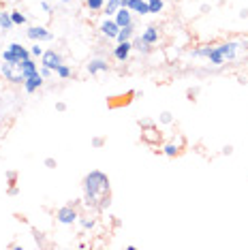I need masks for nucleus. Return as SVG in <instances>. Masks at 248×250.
<instances>
[{"mask_svg": "<svg viewBox=\"0 0 248 250\" xmlns=\"http://www.w3.org/2000/svg\"><path fill=\"white\" fill-rule=\"evenodd\" d=\"M116 24L120 26V28H124V26H128L131 24V13H128V9H124V7H120L116 11Z\"/></svg>", "mask_w": 248, "mask_h": 250, "instance_id": "6e6552de", "label": "nucleus"}, {"mask_svg": "<svg viewBox=\"0 0 248 250\" xmlns=\"http://www.w3.org/2000/svg\"><path fill=\"white\" fill-rule=\"evenodd\" d=\"M56 218H58L60 223L69 225V223H73V220L77 218V212H75L73 208H60V209H58V214H56Z\"/></svg>", "mask_w": 248, "mask_h": 250, "instance_id": "39448f33", "label": "nucleus"}, {"mask_svg": "<svg viewBox=\"0 0 248 250\" xmlns=\"http://www.w3.org/2000/svg\"><path fill=\"white\" fill-rule=\"evenodd\" d=\"M28 37L35 39V41H49V39H52V35H49V32L45 30V28H41V26L30 28V30H28Z\"/></svg>", "mask_w": 248, "mask_h": 250, "instance_id": "423d86ee", "label": "nucleus"}, {"mask_svg": "<svg viewBox=\"0 0 248 250\" xmlns=\"http://www.w3.org/2000/svg\"><path fill=\"white\" fill-rule=\"evenodd\" d=\"M86 4H88V9L99 11L101 7H103V0H86Z\"/></svg>", "mask_w": 248, "mask_h": 250, "instance_id": "6ab92c4d", "label": "nucleus"}, {"mask_svg": "<svg viewBox=\"0 0 248 250\" xmlns=\"http://www.w3.org/2000/svg\"><path fill=\"white\" fill-rule=\"evenodd\" d=\"M128 9L137 11V13H142V15H145V13H150L148 4H145V2H144V0H133V2H131V7H128Z\"/></svg>", "mask_w": 248, "mask_h": 250, "instance_id": "4468645a", "label": "nucleus"}, {"mask_svg": "<svg viewBox=\"0 0 248 250\" xmlns=\"http://www.w3.org/2000/svg\"><path fill=\"white\" fill-rule=\"evenodd\" d=\"M32 54H35V56H43V49L39 47V45H35V47H32Z\"/></svg>", "mask_w": 248, "mask_h": 250, "instance_id": "b1692460", "label": "nucleus"}, {"mask_svg": "<svg viewBox=\"0 0 248 250\" xmlns=\"http://www.w3.org/2000/svg\"><path fill=\"white\" fill-rule=\"evenodd\" d=\"M88 71H90V75H97L99 71H107V62H103V60L90 62V64H88Z\"/></svg>", "mask_w": 248, "mask_h": 250, "instance_id": "9b49d317", "label": "nucleus"}, {"mask_svg": "<svg viewBox=\"0 0 248 250\" xmlns=\"http://www.w3.org/2000/svg\"><path fill=\"white\" fill-rule=\"evenodd\" d=\"M218 49H221V54H223V56H227V58H231V56H233V49H235V43L223 45V47H218Z\"/></svg>", "mask_w": 248, "mask_h": 250, "instance_id": "f3484780", "label": "nucleus"}, {"mask_svg": "<svg viewBox=\"0 0 248 250\" xmlns=\"http://www.w3.org/2000/svg\"><path fill=\"white\" fill-rule=\"evenodd\" d=\"M0 26H2L4 30H9V28L13 26V20H11L9 13H0Z\"/></svg>", "mask_w": 248, "mask_h": 250, "instance_id": "2eb2a0df", "label": "nucleus"}, {"mask_svg": "<svg viewBox=\"0 0 248 250\" xmlns=\"http://www.w3.org/2000/svg\"><path fill=\"white\" fill-rule=\"evenodd\" d=\"M83 192H86V203L94 209H105L109 206L111 190H109V178L101 171H92L83 180Z\"/></svg>", "mask_w": 248, "mask_h": 250, "instance_id": "f257e3e1", "label": "nucleus"}, {"mask_svg": "<svg viewBox=\"0 0 248 250\" xmlns=\"http://www.w3.org/2000/svg\"><path fill=\"white\" fill-rule=\"evenodd\" d=\"M131 2H133V0H120V7L128 9V7H131Z\"/></svg>", "mask_w": 248, "mask_h": 250, "instance_id": "393cba45", "label": "nucleus"}, {"mask_svg": "<svg viewBox=\"0 0 248 250\" xmlns=\"http://www.w3.org/2000/svg\"><path fill=\"white\" fill-rule=\"evenodd\" d=\"M118 7H120V0H109L107 2V13H116Z\"/></svg>", "mask_w": 248, "mask_h": 250, "instance_id": "aec40b11", "label": "nucleus"}, {"mask_svg": "<svg viewBox=\"0 0 248 250\" xmlns=\"http://www.w3.org/2000/svg\"><path fill=\"white\" fill-rule=\"evenodd\" d=\"M207 58H210V60L214 62V64H221L225 56L221 54V49H212V52H210V56H207Z\"/></svg>", "mask_w": 248, "mask_h": 250, "instance_id": "dca6fc26", "label": "nucleus"}, {"mask_svg": "<svg viewBox=\"0 0 248 250\" xmlns=\"http://www.w3.org/2000/svg\"><path fill=\"white\" fill-rule=\"evenodd\" d=\"M148 9H150V13H159V11L163 9V2H161V0H150Z\"/></svg>", "mask_w": 248, "mask_h": 250, "instance_id": "a211bd4d", "label": "nucleus"}, {"mask_svg": "<svg viewBox=\"0 0 248 250\" xmlns=\"http://www.w3.org/2000/svg\"><path fill=\"white\" fill-rule=\"evenodd\" d=\"M101 30H103V35H105V37L116 39V37H118V32H120V26H118L116 21H109V20H107L105 24L101 26Z\"/></svg>", "mask_w": 248, "mask_h": 250, "instance_id": "0eeeda50", "label": "nucleus"}, {"mask_svg": "<svg viewBox=\"0 0 248 250\" xmlns=\"http://www.w3.org/2000/svg\"><path fill=\"white\" fill-rule=\"evenodd\" d=\"M161 120H163V122H169V120H171V116H169V113H163Z\"/></svg>", "mask_w": 248, "mask_h": 250, "instance_id": "a878e982", "label": "nucleus"}, {"mask_svg": "<svg viewBox=\"0 0 248 250\" xmlns=\"http://www.w3.org/2000/svg\"><path fill=\"white\" fill-rule=\"evenodd\" d=\"M159 41V30H156L154 26H150L148 30L142 35V43H145V45H152V43H156Z\"/></svg>", "mask_w": 248, "mask_h": 250, "instance_id": "9d476101", "label": "nucleus"}, {"mask_svg": "<svg viewBox=\"0 0 248 250\" xmlns=\"http://www.w3.org/2000/svg\"><path fill=\"white\" fill-rule=\"evenodd\" d=\"M11 20H13V24H26V18L21 13H11Z\"/></svg>", "mask_w": 248, "mask_h": 250, "instance_id": "412c9836", "label": "nucleus"}, {"mask_svg": "<svg viewBox=\"0 0 248 250\" xmlns=\"http://www.w3.org/2000/svg\"><path fill=\"white\" fill-rule=\"evenodd\" d=\"M131 35H133V24H128V26H124V28H120V32H118V41L120 43H124V41H128L131 39Z\"/></svg>", "mask_w": 248, "mask_h": 250, "instance_id": "ddd939ff", "label": "nucleus"}, {"mask_svg": "<svg viewBox=\"0 0 248 250\" xmlns=\"http://www.w3.org/2000/svg\"><path fill=\"white\" fill-rule=\"evenodd\" d=\"M2 58L7 60V62H24V60H30V54L26 52L21 45H18V43H13L11 47L7 49V52L2 54Z\"/></svg>", "mask_w": 248, "mask_h": 250, "instance_id": "f03ea898", "label": "nucleus"}, {"mask_svg": "<svg viewBox=\"0 0 248 250\" xmlns=\"http://www.w3.org/2000/svg\"><path fill=\"white\" fill-rule=\"evenodd\" d=\"M21 73H24V82H26V77H30L32 73H37L35 62H32V60H24V62H21Z\"/></svg>", "mask_w": 248, "mask_h": 250, "instance_id": "f8f14e48", "label": "nucleus"}, {"mask_svg": "<svg viewBox=\"0 0 248 250\" xmlns=\"http://www.w3.org/2000/svg\"><path fill=\"white\" fill-rule=\"evenodd\" d=\"M60 62H62L60 54H56L54 49H49V52H43V56H41V64L47 66V69H54L56 71L60 66Z\"/></svg>", "mask_w": 248, "mask_h": 250, "instance_id": "7ed1b4c3", "label": "nucleus"}, {"mask_svg": "<svg viewBox=\"0 0 248 250\" xmlns=\"http://www.w3.org/2000/svg\"><path fill=\"white\" fill-rule=\"evenodd\" d=\"M165 152H167L169 156H173V154H176L178 150H176V147H173V146H167V147H165Z\"/></svg>", "mask_w": 248, "mask_h": 250, "instance_id": "5701e85b", "label": "nucleus"}, {"mask_svg": "<svg viewBox=\"0 0 248 250\" xmlns=\"http://www.w3.org/2000/svg\"><path fill=\"white\" fill-rule=\"evenodd\" d=\"M43 83V75L41 73H32L30 77H26V82H24V86H26V92H35V90L39 88Z\"/></svg>", "mask_w": 248, "mask_h": 250, "instance_id": "20e7f679", "label": "nucleus"}, {"mask_svg": "<svg viewBox=\"0 0 248 250\" xmlns=\"http://www.w3.org/2000/svg\"><path fill=\"white\" fill-rule=\"evenodd\" d=\"M56 73H58L60 77H69L71 75V71H69V66H64V64H60L58 69H56Z\"/></svg>", "mask_w": 248, "mask_h": 250, "instance_id": "4be33fe9", "label": "nucleus"}, {"mask_svg": "<svg viewBox=\"0 0 248 250\" xmlns=\"http://www.w3.org/2000/svg\"><path fill=\"white\" fill-rule=\"evenodd\" d=\"M131 47H133L131 43H128V41H124V43H120V45H118V47H116L114 56H116L118 60H126V58H128V54H131Z\"/></svg>", "mask_w": 248, "mask_h": 250, "instance_id": "1a4fd4ad", "label": "nucleus"}]
</instances>
